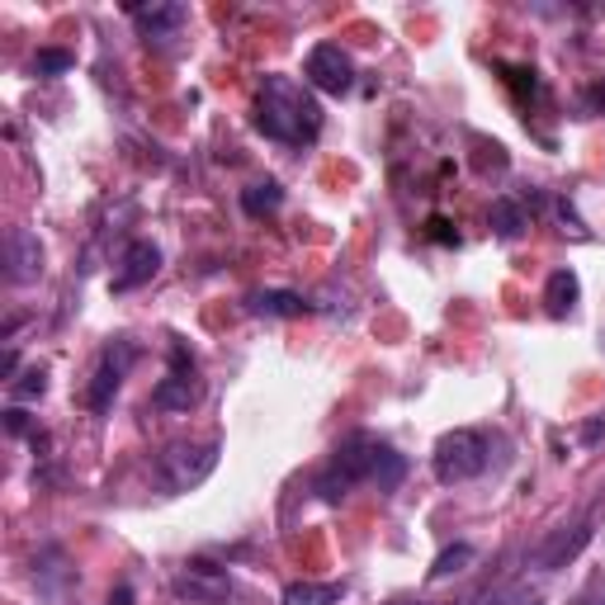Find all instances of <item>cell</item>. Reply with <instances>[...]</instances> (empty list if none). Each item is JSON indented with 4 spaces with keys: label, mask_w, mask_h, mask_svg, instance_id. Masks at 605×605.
Instances as JSON below:
<instances>
[{
    "label": "cell",
    "mask_w": 605,
    "mask_h": 605,
    "mask_svg": "<svg viewBox=\"0 0 605 605\" xmlns=\"http://www.w3.org/2000/svg\"><path fill=\"white\" fill-rule=\"evenodd\" d=\"M251 312H261V317H302V312H308V302H302L298 294H289V289H265V294L251 298Z\"/></svg>",
    "instance_id": "14"
},
{
    "label": "cell",
    "mask_w": 605,
    "mask_h": 605,
    "mask_svg": "<svg viewBox=\"0 0 605 605\" xmlns=\"http://www.w3.org/2000/svg\"><path fill=\"white\" fill-rule=\"evenodd\" d=\"M128 365H133V345L119 341L114 351H105V359H99L91 388H85V402H91V412H109V402H114V393H119Z\"/></svg>",
    "instance_id": "7"
},
{
    "label": "cell",
    "mask_w": 605,
    "mask_h": 605,
    "mask_svg": "<svg viewBox=\"0 0 605 605\" xmlns=\"http://www.w3.org/2000/svg\"><path fill=\"white\" fill-rule=\"evenodd\" d=\"M256 128L275 142L302 147L322 133V105L312 99L308 85H298L289 76H265L261 95H256Z\"/></svg>",
    "instance_id": "2"
},
{
    "label": "cell",
    "mask_w": 605,
    "mask_h": 605,
    "mask_svg": "<svg viewBox=\"0 0 605 605\" xmlns=\"http://www.w3.org/2000/svg\"><path fill=\"white\" fill-rule=\"evenodd\" d=\"M605 436V422H592V426H582V440H601Z\"/></svg>",
    "instance_id": "22"
},
{
    "label": "cell",
    "mask_w": 605,
    "mask_h": 605,
    "mask_svg": "<svg viewBox=\"0 0 605 605\" xmlns=\"http://www.w3.org/2000/svg\"><path fill=\"white\" fill-rule=\"evenodd\" d=\"M128 14L138 20V28H142V38H147V43H170L190 10H185V5H133Z\"/></svg>",
    "instance_id": "10"
},
{
    "label": "cell",
    "mask_w": 605,
    "mask_h": 605,
    "mask_svg": "<svg viewBox=\"0 0 605 605\" xmlns=\"http://www.w3.org/2000/svg\"><path fill=\"white\" fill-rule=\"evenodd\" d=\"M468 564H473V544H454V549H444L436 564H430V582L454 578V572H464Z\"/></svg>",
    "instance_id": "17"
},
{
    "label": "cell",
    "mask_w": 605,
    "mask_h": 605,
    "mask_svg": "<svg viewBox=\"0 0 605 605\" xmlns=\"http://www.w3.org/2000/svg\"><path fill=\"white\" fill-rule=\"evenodd\" d=\"M5 430H10V436H24V430H28V422H24V412H20V407H10V412H5Z\"/></svg>",
    "instance_id": "20"
},
{
    "label": "cell",
    "mask_w": 605,
    "mask_h": 605,
    "mask_svg": "<svg viewBox=\"0 0 605 605\" xmlns=\"http://www.w3.org/2000/svg\"><path fill=\"white\" fill-rule=\"evenodd\" d=\"M493 227H497L501 241H515V237L525 233V213L515 209L511 199H497V204H493Z\"/></svg>",
    "instance_id": "16"
},
{
    "label": "cell",
    "mask_w": 605,
    "mask_h": 605,
    "mask_svg": "<svg viewBox=\"0 0 605 605\" xmlns=\"http://www.w3.org/2000/svg\"><path fill=\"white\" fill-rule=\"evenodd\" d=\"M156 270H162V251L152 247V241H133V247L123 251V261H119V270H114V280H109V289L114 294H133V289H142Z\"/></svg>",
    "instance_id": "8"
},
{
    "label": "cell",
    "mask_w": 605,
    "mask_h": 605,
    "mask_svg": "<svg viewBox=\"0 0 605 605\" xmlns=\"http://www.w3.org/2000/svg\"><path fill=\"white\" fill-rule=\"evenodd\" d=\"M284 204V190L275 180H261V185H251L247 194H241V209L251 213V218H265V213H275Z\"/></svg>",
    "instance_id": "15"
},
{
    "label": "cell",
    "mask_w": 605,
    "mask_h": 605,
    "mask_svg": "<svg viewBox=\"0 0 605 605\" xmlns=\"http://www.w3.org/2000/svg\"><path fill=\"white\" fill-rule=\"evenodd\" d=\"M5 275L10 284H34L38 280V270H43V247H38V237L28 233V227H10L5 233Z\"/></svg>",
    "instance_id": "9"
},
{
    "label": "cell",
    "mask_w": 605,
    "mask_h": 605,
    "mask_svg": "<svg viewBox=\"0 0 605 605\" xmlns=\"http://www.w3.org/2000/svg\"><path fill=\"white\" fill-rule=\"evenodd\" d=\"M71 62H76V57L62 52V48H38L34 71H38V76H62V71H71Z\"/></svg>",
    "instance_id": "18"
},
{
    "label": "cell",
    "mask_w": 605,
    "mask_h": 605,
    "mask_svg": "<svg viewBox=\"0 0 605 605\" xmlns=\"http://www.w3.org/2000/svg\"><path fill=\"white\" fill-rule=\"evenodd\" d=\"M302 76H308V85H312V91H322V95H345L355 85V67H351V57H345L336 43H317V48L308 52Z\"/></svg>",
    "instance_id": "6"
},
{
    "label": "cell",
    "mask_w": 605,
    "mask_h": 605,
    "mask_svg": "<svg viewBox=\"0 0 605 605\" xmlns=\"http://www.w3.org/2000/svg\"><path fill=\"white\" fill-rule=\"evenodd\" d=\"M402 478H407V459H402L388 440L365 436V430H359V436L341 440L331 468L317 478V493H322V501H341L355 483H373L379 493H393Z\"/></svg>",
    "instance_id": "1"
},
{
    "label": "cell",
    "mask_w": 605,
    "mask_h": 605,
    "mask_svg": "<svg viewBox=\"0 0 605 605\" xmlns=\"http://www.w3.org/2000/svg\"><path fill=\"white\" fill-rule=\"evenodd\" d=\"M586 544H592V525H578V530H572V535L564 530V535H554V539H549V544H544V549L535 554V564L554 572V568L572 564V558H578V554L586 549Z\"/></svg>",
    "instance_id": "11"
},
{
    "label": "cell",
    "mask_w": 605,
    "mask_h": 605,
    "mask_svg": "<svg viewBox=\"0 0 605 605\" xmlns=\"http://www.w3.org/2000/svg\"><path fill=\"white\" fill-rule=\"evenodd\" d=\"M199 402V373H194V359L190 351L176 341L170 345V373L162 383H156V393H152V407H162V412H190Z\"/></svg>",
    "instance_id": "5"
},
{
    "label": "cell",
    "mask_w": 605,
    "mask_h": 605,
    "mask_svg": "<svg viewBox=\"0 0 605 605\" xmlns=\"http://www.w3.org/2000/svg\"><path fill=\"white\" fill-rule=\"evenodd\" d=\"M487 468V440L478 430H450L436 444V478L440 483H468Z\"/></svg>",
    "instance_id": "4"
},
{
    "label": "cell",
    "mask_w": 605,
    "mask_h": 605,
    "mask_svg": "<svg viewBox=\"0 0 605 605\" xmlns=\"http://www.w3.org/2000/svg\"><path fill=\"white\" fill-rule=\"evenodd\" d=\"M10 393H14V398H43V393H48V369L34 365V369L24 373V379L10 383Z\"/></svg>",
    "instance_id": "19"
},
{
    "label": "cell",
    "mask_w": 605,
    "mask_h": 605,
    "mask_svg": "<svg viewBox=\"0 0 605 605\" xmlns=\"http://www.w3.org/2000/svg\"><path fill=\"white\" fill-rule=\"evenodd\" d=\"M586 105H605V85H596V91L586 95Z\"/></svg>",
    "instance_id": "24"
},
{
    "label": "cell",
    "mask_w": 605,
    "mask_h": 605,
    "mask_svg": "<svg viewBox=\"0 0 605 605\" xmlns=\"http://www.w3.org/2000/svg\"><path fill=\"white\" fill-rule=\"evenodd\" d=\"M341 582H294L284 586V605H341Z\"/></svg>",
    "instance_id": "13"
},
{
    "label": "cell",
    "mask_w": 605,
    "mask_h": 605,
    "mask_svg": "<svg viewBox=\"0 0 605 605\" xmlns=\"http://www.w3.org/2000/svg\"><path fill=\"white\" fill-rule=\"evenodd\" d=\"M430 237H436V241H459V233H450V223H444V218H430Z\"/></svg>",
    "instance_id": "21"
},
{
    "label": "cell",
    "mask_w": 605,
    "mask_h": 605,
    "mask_svg": "<svg viewBox=\"0 0 605 605\" xmlns=\"http://www.w3.org/2000/svg\"><path fill=\"white\" fill-rule=\"evenodd\" d=\"M218 468V440H204V444H166L156 454V478H162L166 493H190Z\"/></svg>",
    "instance_id": "3"
},
{
    "label": "cell",
    "mask_w": 605,
    "mask_h": 605,
    "mask_svg": "<svg viewBox=\"0 0 605 605\" xmlns=\"http://www.w3.org/2000/svg\"><path fill=\"white\" fill-rule=\"evenodd\" d=\"M501 605H539L535 596H515V601H501Z\"/></svg>",
    "instance_id": "25"
},
{
    "label": "cell",
    "mask_w": 605,
    "mask_h": 605,
    "mask_svg": "<svg viewBox=\"0 0 605 605\" xmlns=\"http://www.w3.org/2000/svg\"><path fill=\"white\" fill-rule=\"evenodd\" d=\"M109 605H133V592H128V586H119V592L109 596Z\"/></svg>",
    "instance_id": "23"
},
{
    "label": "cell",
    "mask_w": 605,
    "mask_h": 605,
    "mask_svg": "<svg viewBox=\"0 0 605 605\" xmlns=\"http://www.w3.org/2000/svg\"><path fill=\"white\" fill-rule=\"evenodd\" d=\"M578 294H582L578 275L572 270H554L549 284H544V308H549V317H568L578 308Z\"/></svg>",
    "instance_id": "12"
}]
</instances>
